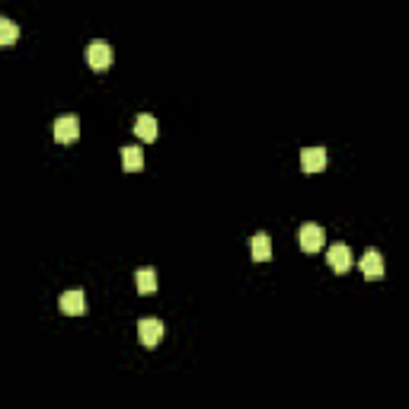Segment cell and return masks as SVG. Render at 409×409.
I'll use <instances>...</instances> for the list:
<instances>
[{"label": "cell", "instance_id": "cell-8", "mask_svg": "<svg viewBox=\"0 0 409 409\" xmlns=\"http://www.w3.org/2000/svg\"><path fill=\"white\" fill-rule=\"evenodd\" d=\"M301 170L304 173L326 170V151H323V147H304V151H301Z\"/></svg>", "mask_w": 409, "mask_h": 409}, {"label": "cell", "instance_id": "cell-2", "mask_svg": "<svg viewBox=\"0 0 409 409\" xmlns=\"http://www.w3.org/2000/svg\"><path fill=\"white\" fill-rule=\"evenodd\" d=\"M323 240H326L323 227H320V224H314V221L301 224V230H297V243H301L304 253H316L320 246H323Z\"/></svg>", "mask_w": 409, "mask_h": 409}, {"label": "cell", "instance_id": "cell-3", "mask_svg": "<svg viewBox=\"0 0 409 409\" xmlns=\"http://www.w3.org/2000/svg\"><path fill=\"white\" fill-rule=\"evenodd\" d=\"M55 141L58 144H71L80 138V122H77V115H58L55 119Z\"/></svg>", "mask_w": 409, "mask_h": 409}, {"label": "cell", "instance_id": "cell-9", "mask_svg": "<svg viewBox=\"0 0 409 409\" xmlns=\"http://www.w3.org/2000/svg\"><path fill=\"white\" fill-rule=\"evenodd\" d=\"M135 135L141 138V141H157V135H160V125H157V119L154 115H138L135 119Z\"/></svg>", "mask_w": 409, "mask_h": 409}, {"label": "cell", "instance_id": "cell-1", "mask_svg": "<svg viewBox=\"0 0 409 409\" xmlns=\"http://www.w3.org/2000/svg\"><path fill=\"white\" fill-rule=\"evenodd\" d=\"M86 65L93 67V71H106V67L112 65V45L102 42V39L90 42L86 45Z\"/></svg>", "mask_w": 409, "mask_h": 409}, {"label": "cell", "instance_id": "cell-4", "mask_svg": "<svg viewBox=\"0 0 409 409\" xmlns=\"http://www.w3.org/2000/svg\"><path fill=\"white\" fill-rule=\"evenodd\" d=\"M326 262H330L333 272L345 275L349 269H352V250H349L345 243H333V246H330V253H326Z\"/></svg>", "mask_w": 409, "mask_h": 409}, {"label": "cell", "instance_id": "cell-6", "mask_svg": "<svg viewBox=\"0 0 409 409\" xmlns=\"http://www.w3.org/2000/svg\"><path fill=\"white\" fill-rule=\"evenodd\" d=\"M58 307H61V314H67V316H83L86 314V297H83V291H65L61 295V301H58Z\"/></svg>", "mask_w": 409, "mask_h": 409}, {"label": "cell", "instance_id": "cell-10", "mask_svg": "<svg viewBox=\"0 0 409 409\" xmlns=\"http://www.w3.org/2000/svg\"><path fill=\"white\" fill-rule=\"evenodd\" d=\"M250 253L256 262H269V259H272V237H269V234H256V237L250 240Z\"/></svg>", "mask_w": 409, "mask_h": 409}, {"label": "cell", "instance_id": "cell-12", "mask_svg": "<svg viewBox=\"0 0 409 409\" xmlns=\"http://www.w3.org/2000/svg\"><path fill=\"white\" fill-rule=\"evenodd\" d=\"M135 285H138V295H154L157 291V272L154 269H138Z\"/></svg>", "mask_w": 409, "mask_h": 409}, {"label": "cell", "instance_id": "cell-11", "mask_svg": "<svg viewBox=\"0 0 409 409\" xmlns=\"http://www.w3.org/2000/svg\"><path fill=\"white\" fill-rule=\"evenodd\" d=\"M122 166H125V173H138V170H144V151L138 147V144H125L122 147Z\"/></svg>", "mask_w": 409, "mask_h": 409}, {"label": "cell", "instance_id": "cell-5", "mask_svg": "<svg viewBox=\"0 0 409 409\" xmlns=\"http://www.w3.org/2000/svg\"><path fill=\"white\" fill-rule=\"evenodd\" d=\"M138 339H141V345L154 349V345L163 339V323H160V320H154V316H144L141 323H138Z\"/></svg>", "mask_w": 409, "mask_h": 409}, {"label": "cell", "instance_id": "cell-13", "mask_svg": "<svg viewBox=\"0 0 409 409\" xmlns=\"http://www.w3.org/2000/svg\"><path fill=\"white\" fill-rule=\"evenodd\" d=\"M20 39V26L7 16H0V45H13Z\"/></svg>", "mask_w": 409, "mask_h": 409}, {"label": "cell", "instance_id": "cell-7", "mask_svg": "<svg viewBox=\"0 0 409 409\" xmlns=\"http://www.w3.org/2000/svg\"><path fill=\"white\" fill-rule=\"evenodd\" d=\"M361 275L365 279H381L384 275V256H381V250H365V256H361Z\"/></svg>", "mask_w": 409, "mask_h": 409}]
</instances>
